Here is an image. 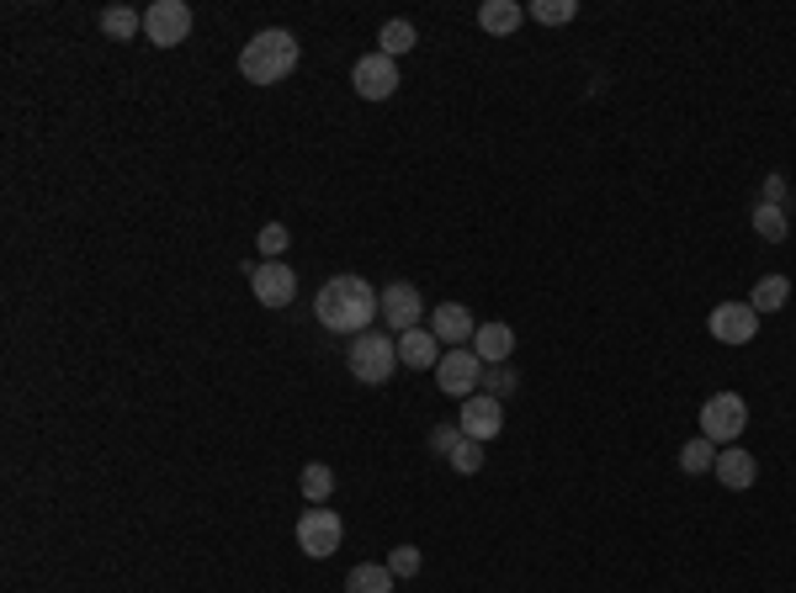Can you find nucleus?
Here are the masks:
<instances>
[{"instance_id":"1","label":"nucleus","mask_w":796,"mask_h":593,"mask_svg":"<svg viewBox=\"0 0 796 593\" xmlns=\"http://www.w3.org/2000/svg\"><path fill=\"white\" fill-rule=\"evenodd\" d=\"M313 318L330 328V334H345V339H356V334H367L377 318H383V292H372L362 276H330L319 296H313Z\"/></svg>"},{"instance_id":"2","label":"nucleus","mask_w":796,"mask_h":593,"mask_svg":"<svg viewBox=\"0 0 796 593\" xmlns=\"http://www.w3.org/2000/svg\"><path fill=\"white\" fill-rule=\"evenodd\" d=\"M303 59V48H298V37L287 27H266L255 32L245 43V54H240V75H245L250 86H281L292 69Z\"/></svg>"},{"instance_id":"3","label":"nucleus","mask_w":796,"mask_h":593,"mask_svg":"<svg viewBox=\"0 0 796 593\" xmlns=\"http://www.w3.org/2000/svg\"><path fill=\"white\" fill-rule=\"evenodd\" d=\"M345 366H351V377H356V382L383 387L398 371V334H383V328L356 334V339H351V350H345Z\"/></svg>"},{"instance_id":"4","label":"nucleus","mask_w":796,"mask_h":593,"mask_svg":"<svg viewBox=\"0 0 796 593\" xmlns=\"http://www.w3.org/2000/svg\"><path fill=\"white\" fill-rule=\"evenodd\" d=\"M743 429H749V403H743L738 392H711L701 403V435L717 445V450H722V445H738Z\"/></svg>"},{"instance_id":"5","label":"nucleus","mask_w":796,"mask_h":593,"mask_svg":"<svg viewBox=\"0 0 796 593\" xmlns=\"http://www.w3.org/2000/svg\"><path fill=\"white\" fill-rule=\"evenodd\" d=\"M340 540H345V525H340L335 508H303L298 514V551L313 557V562H324V557H335Z\"/></svg>"},{"instance_id":"6","label":"nucleus","mask_w":796,"mask_h":593,"mask_svg":"<svg viewBox=\"0 0 796 593\" xmlns=\"http://www.w3.org/2000/svg\"><path fill=\"white\" fill-rule=\"evenodd\" d=\"M144 37L154 48H181L191 37V5L186 0H154L144 11Z\"/></svg>"},{"instance_id":"7","label":"nucleus","mask_w":796,"mask_h":593,"mask_svg":"<svg viewBox=\"0 0 796 593\" xmlns=\"http://www.w3.org/2000/svg\"><path fill=\"white\" fill-rule=\"evenodd\" d=\"M484 382V360L473 356V345H462V350H446L441 366H435V387L446 392V398H473Z\"/></svg>"},{"instance_id":"8","label":"nucleus","mask_w":796,"mask_h":593,"mask_svg":"<svg viewBox=\"0 0 796 593\" xmlns=\"http://www.w3.org/2000/svg\"><path fill=\"white\" fill-rule=\"evenodd\" d=\"M245 276H250V292H255L261 307H287V302L298 296V276H292L287 260H261V266H250Z\"/></svg>"},{"instance_id":"9","label":"nucleus","mask_w":796,"mask_h":593,"mask_svg":"<svg viewBox=\"0 0 796 593\" xmlns=\"http://www.w3.org/2000/svg\"><path fill=\"white\" fill-rule=\"evenodd\" d=\"M706 328H711V339H722V345H754V339H760V313H754L749 302H717Z\"/></svg>"},{"instance_id":"10","label":"nucleus","mask_w":796,"mask_h":593,"mask_svg":"<svg viewBox=\"0 0 796 593\" xmlns=\"http://www.w3.org/2000/svg\"><path fill=\"white\" fill-rule=\"evenodd\" d=\"M420 318H425V296L414 292L409 281L383 287V328L388 334H409V328H420Z\"/></svg>"},{"instance_id":"11","label":"nucleus","mask_w":796,"mask_h":593,"mask_svg":"<svg viewBox=\"0 0 796 593\" xmlns=\"http://www.w3.org/2000/svg\"><path fill=\"white\" fill-rule=\"evenodd\" d=\"M462 435L478 445H489L499 429H505V403L499 398H489V392H473V398H462Z\"/></svg>"},{"instance_id":"12","label":"nucleus","mask_w":796,"mask_h":593,"mask_svg":"<svg viewBox=\"0 0 796 593\" xmlns=\"http://www.w3.org/2000/svg\"><path fill=\"white\" fill-rule=\"evenodd\" d=\"M351 86H356L362 101H388V96L398 90V59H388V54H367V59H356Z\"/></svg>"},{"instance_id":"13","label":"nucleus","mask_w":796,"mask_h":593,"mask_svg":"<svg viewBox=\"0 0 796 593\" xmlns=\"http://www.w3.org/2000/svg\"><path fill=\"white\" fill-rule=\"evenodd\" d=\"M430 334H435L446 350H462V345H473L478 324H473V313H467L462 302H441V307H430Z\"/></svg>"},{"instance_id":"14","label":"nucleus","mask_w":796,"mask_h":593,"mask_svg":"<svg viewBox=\"0 0 796 593\" xmlns=\"http://www.w3.org/2000/svg\"><path fill=\"white\" fill-rule=\"evenodd\" d=\"M446 356V345L430 334V328H409V334H398V366H409V371H435Z\"/></svg>"},{"instance_id":"15","label":"nucleus","mask_w":796,"mask_h":593,"mask_svg":"<svg viewBox=\"0 0 796 593\" xmlns=\"http://www.w3.org/2000/svg\"><path fill=\"white\" fill-rule=\"evenodd\" d=\"M717 482L722 488H733V493H743V488H754V477H760V467H754V456L749 450H738V445H722L717 450Z\"/></svg>"},{"instance_id":"16","label":"nucleus","mask_w":796,"mask_h":593,"mask_svg":"<svg viewBox=\"0 0 796 593\" xmlns=\"http://www.w3.org/2000/svg\"><path fill=\"white\" fill-rule=\"evenodd\" d=\"M473 356L484 360V366H505V360L516 356V328L510 324H484L473 334Z\"/></svg>"},{"instance_id":"17","label":"nucleus","mask_w":796,"mask_h":593,"mask_svg":"<svg viewBox=\"0 0 796 593\" xmlns=\"http://www.w3.org/2000/svg\"><path fill=\"white\" fill-rule=\"evenodd\" d=\"M521 22H526V5H516V0H484V11H478V27L494 32V37L516 32Z\"/></svg>"},{"instance_id":"18","label":"nucleus","mask_w":796,"mask_h":593,"mask_svg":"<svg viewBox=\"0 0 796 593\" xmlns=\"http://www.w3.org/2000/svg\"><path fill=\"white\" fill-rule=\"evenodd\" d=\"M394 572H388V562H362L345 572V593H394Z\"/></svg>"},{"instance_id":"19","label":"nucleus","mask_w":796,"mask_h":593,"mask_svg":"<svg viewBox=\"0 0 796 593\" xmlns=\"http://www.w3.org/2000/svg\"><path fill=\"white\" fill-rule=\"evenodd\" d=\"M377 54H388V59H398V54H414V43H420V32H414V22H403V16H394V22H383V32H377Z\"/></svg>"},{"instance_id":"20","label":"nucleus","mask_w":796,"mask_h":593,"mask_svg":"<svg viewBox=\"0 0 796 593\" xmlns=\"http://www.w3.org/2000/svg\"><path fill=\"white\" fill-rule=\"evenodd\" d=\"M786 296H792V281H786V276H765V281H754L749 307L765 318V313H781V307H786Z\"/></svg>"},{"instance_id":"21","label":"nucleus","mask_w":796,"mask_h":593,"mask_svg":"<svg viewBox=\"0 0 796 593\" xmlns=\"http://www.w3.org/2000/svg\"><path fill=\"white\" fill-rule=\"evenodd\" d=\"M101 32L118 37V43H123V37H139V32H144V11H133V5H107V11H101Z\"/></svg>"},{"instance_id":"22","label":"nucleus","mask_w":796,"mask_h":593,"mask_svg":"<svg viewBox=\"0 0 796 593\" xmlns=\"http://www.w3.org/2000/svg\"><path fill=\"white\" fill-rule=\"evenodd\" d=\"M526 16H531L537 27H568V22L579 16V5H574V0H537V5H526Z\"/></svg>"},{"instance_id":"23","label":"nucleus","mask_w":796,"mask_h":593,"mask_svg":"<svg viewBox=\"0 0 796 593\" xmlns=\"http://www.w3.org/2000/svg\"><path fill=\"white\" fill-rule=\"evenodd\" d=\"M711 467H717V445L706 440V435H696L690 445H679V472L701 477V472H711Z\"/></svg>"},{"instance_id":"24","label":"nucleus","mask_w":796,"mask_h":593,"mask_svg":"<svg viewBox=\"0 0 796 593\" xmlns=\"http://www.w3.org/2000/svg\"><path fill=\"white\" fill-rule=\"evenodd\" d=\"M749 223H754V234L765 238V244H781V238H786V228H792V223H786V208H765V202L749 212Z\"/></svg>"},{"instance_id":"25","label":"nucleus","mask_w":796,"mask_h":593,"mask_svg":"<svg viewBox=\"0 0 796 593\" xmlns=\"http://www.w3.org/2000/svg\"><path fill=\"white\" fill-rule=\"evenodd\" d=\"M330 493H335V472H330L324 461H308L303 467V499L308 504H324Z\"/></svg>"},{"instance_id":"26","label":"nucleus","mask_w":796,"mask_h":593,"mask_svg":"<svg viewBox=\"0 0 796 593\" xmlns=\"http://www.w3.org/2000/svg\"><path fill=\"white\" fill-rule=\"evenodd\" d=\"M446 467H452L457 477L484 472V445H478V440H467V435H462V440L452 445V456H446Z\"/></svg>"},{"instance_id":"27","label":"nucleus","mask_w":796,"mask_h":593,"mask_svg":"<svg viewBox=\"0 0 796 593\" xmlns=\"http://www.w3.org/2000/svg\"><path fill=\"white\" fill-rule=\"evenodd\" d=\"M484 387H489V398H499V403H505V398L521 387V371H516L510 360H505V366H489V371H484Z\"/></svg>"},{"instance_id":"28","label":"nucleus","mask_w":796,"mask_h":593,"mask_svg":"<svg viewBox=\"0 0 796 593\" xmlns=\"http://www.w3.org/2000/svg\"><path fill=\"white\" fill-rule=\"evenodd\" d=\"M388 572H394V578H414V572H420V551H414V546H394V551H388Z\"/></svg>"},{"instance_id":"29","label":"nucleus","mask_w":796,"mask_h":593,"mask_svg":"<svg viewBox=\"0 0 796 593\" xmlns=\"http://www.w3.org/2000/svg\"><path fill=\"white\" fill-rule=\"evenodd\" d=\"M281 249H287V223H266V228H261V255H281Z\"/></svg>"},{"instance_id":"30","label":"nucleus","mask_w":796,"mask_h":593,"mask_svg":"<svg viewBox=\"0 0 796 593\" xmlns=\"http://www.w3.org/2000/svg\"><path fill=\"white\" fill-rule=\"evenodd\" d=\"M457 440H462V424H435V429H430V450H441V456H452Z\"/></svg>"},{"instance_id":"31","label":"nucleus","mask_w":796,"mask_h":593,"mask_svg":"<svg viewBox=\"0 0 796 593\" xmlns=\"http://www.w3.org/2000/svg\"><path fill=\"white\" fill-rule=\"evenodd\" d=\"M765 208H786V176H765Z\"/></svg>"}]
</instances>
